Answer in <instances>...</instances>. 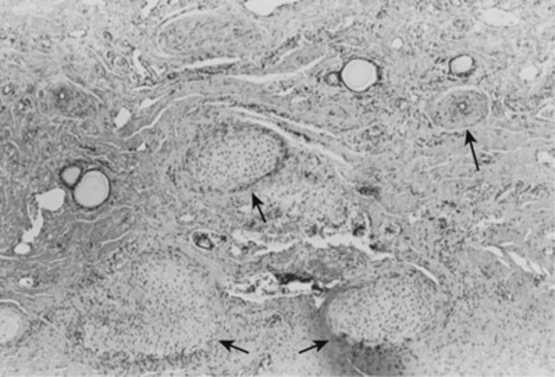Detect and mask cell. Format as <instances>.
<instances>
[{
	"label": "cell",
	"instance_id": "3957f363",
	"mask_svg": "<svg viewBox=\"0 0 555 377\" xmlns=\"http://www.w3.org/2000/svg\"><path fill=\"white\" fill-rule=\"evenodd\" d=\"M82 175H83L82 168H81L79 166H75V164L67 166V167H64V168L60 171V179H61V182H63L65 186L71 188V189H74V188L77 186V184L81 181Z\"/></svg>",
	"mask_w": 555,
	"mask_h": 377
},
{
	"label": "cell",
	"instance_id": "6da1fadb",
	"mask_svg": "<svg viewBox=\"0 0 555 377\" xmlns=\"http://www.w3.org/2000/svg\"><path fill=\"white\" fill-rule=\"evenodd\" d=\"M111 185L107 175L100 170H89L83 173L81 181L72 189L74 200L85 209H96L102 206L110 196Z\"/></svg>",
	"mask_w": 555,
	"mask_h": 377
},
{
	"label": "cell",
	"instance_id": "7a4b0ae2",
	"mask_svg": "<svg viewBox=\"0 0 555 377\" xmlns=\"http://www.w3.org/2000/svg\"><path fill=\"white\" fill-rule=\"evenodd\" d=\"M342 79L353 90H363L377 79V68L364 60H353L342 71Z\"/></svg>",
	"mask_w": 555,
	"mask_h": 377
},
{
	"label": "cell",
	"instance_id": "277c9868",
	"mask_svg": "<svg viewBox=\"0 0 555 377\" xmlns=\"http://www.w3.org/2000/svg\"><path fill=\"white\" fill-rule=\"evenodd\" d=\"M470 68V60L467 57H459L455 60V65L452 67V70L455 72H467V70Z\"/></svg>",
	"mask_w": 555,
	"mask_h": 377
}]
</instances>
